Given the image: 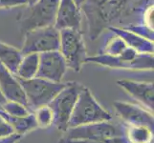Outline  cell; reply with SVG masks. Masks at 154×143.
Wrapping results in <instances>:
<instances>
[{
	"mask_svg": "<svg viewBox=\"0 0 154 143\" xmlns=\"http://www.w3.org/2000/svg\"><path fill=\"white\" fill-rule=\"evenodd\" d=\"M82 10L74 0H60L54 26L57 30H82Z\"/></svg>",
	"mask_w": 154,
	"mask_h": 143,
	"instance_id": "11",
	"label": "cell"
},
{
	"mask_svg": "<svg viewBox=\"0 0 154 143\" xmlns=\"http://www.w3.org/2000/svg\"><path fill=\"white\" fill-rule=\"evenodd\" d=\"M109 121L95 122L68 128L63 135L64 139H108L125 136V127Z\"/></svg>",
	"mask_w": 154,
	"mask_h": 143,
	"instance_id": "7",
	"label": "cell"
},
{
	"mask_svg": "<svg viewBox=\"0 0 154 143\" xmlns=\"http://www.w3.org/2000/svg\"><path fill=\"white\" fill-rule=\"evenodd\" d=\"M38 0H27V5L28 6H32V5H34L35 2H38Z\"/></svg>",
	"mask_w": 154,
	"mask_h": 143,
	"instance_id": "29",
	"label": "cell"
},
{
	"mask_svg": "<svg viewBox=\"0 0 154 143\" xmlns=\"http://www.w3.org/2000/svg\"><path fill=\"white\" fill-rule=\"evenodd\" d=\"M1 109H2V108H1V106H0V110H1Z\"/></svg>",
	"mask_w": 154,
	"mask_h": 143,
	"instance_id": "31",
	"label": "cell"
},
{
	"mask_svg": "<svg viewBox=\"0 0 154 143\" xmlns=\"http://www.w3.org/2000/svg\"><path fill=\"white\" fill-rule=\"evenodd\" d=\"M33 113L38 124V128L46 129L54 124V115L48 105L35 109Z\"/></svg>",
	"mask_w": 154,
	"mask_h": 143,
	"instance_id": "19",
	"label": "cell"
},
{
	"mask_svg": "<svg viewBox=\"0 0 154 143\" xmlns=\"http://www.w3.org/2000/svg\"><path fill=\"white\" fill-rule=\"evenodd\" d=\"M58 143H128L125 136L113 137L108 139H61Z\"/></svg>",
	"mask_w": 154,
	"mask_h": 143,
	"instance_id": "22",
	"label": "cell"
},
{
	"mask_svg": "<svg viewBox=\"0 0 154 143\" xmlns=\"http://www.w3.org/2000/svg\"><path fill=\"white\" fill-rule=\"evenodd\" d=\"M117 84L139 101L146 109L153 113L154 110V88L152 82L136 81L130 79H121Z\"/></svg>",
	"mask_w": 154,
	"mask_h": 143,
	"instance_id": "12",
	"label": "cell"
},
{
	"mask_svg": "<svg viewBox=\"0 0 154 143\" xmlns=\"http://www.w3.org/2000/svg\"><path fill=\"white\" fill-rule=\"evenodd\" d=\"M109 31L121 37L125 41V43L135 50L139 54H151L153 55L154 52V46H153V41L148 40L143 36L139 35L138 34L127 30L125 28H119L116 26H109L107 28Z\"/></svg>",
	"mask_w": 154,
	"mask_h": 143,
	"instance_id": "14",
	"label": "cell"
},
{
	"mask_svg": "<svg viewBox=\"0 0 154 143\" xmlns=\"http://www.w3.org/2000/svg\"><path fill=\"white\" fill-rule=\"evenodd\" d=\"M113 106L125 126H146L154 130L153 113L147 109L124 101H115Z\"/></svg>",
	"mask_w": 154,
	"mask_h": 143,
	"instance_id": "10",
	"label": "cell"
},
{
	"mask_svg": "<svg viewBox=\"0 0 154 143\" xmlns=\"http://www.w3.org/2000/svg\"><path fill=\"white\" fill-rule=\"evenodd\" d=\"M86 62H91L103 67L118 70H153L154 59L151 54H140L133 62L126 61L120 56L100 54L93 56H88Z\"/></svg>",
	"mask_w": 154,
	"mask_h": 143,
	"instance_id": "8",
	"label": "cell"
},
{
	"mask_svg": "<svg viewBox=\"0 0 154 143\" xmlns=\"http://www.w3.org/2000/svg\"><path fill=\"white\" fill-rule=\"evenodd\" d=\"M1 108L7 115L11 116H17V118L26 116L33 113L28 107H26L23 104L15 101H11V100H6L1 105Z\"/></svg>",
	"mask_w": 154,
	"mask_h": 143,
	"instance_id": "20",
	"label": "cell"
},
{
	"mask_svg": "<svg viewBox=\"0 0 154 143\" xmlns=\"http://www.w3.org/2000/svg\"><path fill=\"white\" fill-rule=\"evenodd\" d=\"M128 143H153V130L146 126H125Z\"/></svg>",
	"mask_w": 154,
	"mask_h": 143,
	"instance_id": "18",
	"label": "cell"
},
{
	"mask_svg": "<svg viewBox=\"0 0 154 143\" xmlns=\"http://www.w3.org/2000/svg\"><path fill=\"white\" fill-rule=\"evenodd\" d=\"M125 29L129 30L131 31H134V33L138 34L139 35L143 36V37H145L148 40L153 41V29L147 27L145 24L139 25V26L132 25V26H129V27H126Z\"/></svg>",
	"mask_w": 154,
	"mask_h": 143,
	"instance_id": "23",
	"label": "cell"
},
{
	"mask_svg": "<svg viewBox=\"0 0 154 143\" xmlns=\"http://www.w3.org/2000/svg\"><path fill=\"white\" fill-rule=\"evenodd\" d=\"M64 58L58 51L39 54L38 70L35 77L43 78L53 82H61L67 71Z\"/></svg>",
	"mask_w": 154,
	"mask_h": 143,
	"instance_id": "9",
	"label": "cell"
},
{
	"mask_svg": "<svg viewBox=\"0 0 154 143\" xmlns=\"http://www.w3.org/2000/svg\"><path fill=\"white\" fill-rule=\"evenodd\" d=\"M17 78L23 88L27 98L28 108L32 112L42 106L48 105L53 98L68 84V82L57 83L39 77H34L31 79Z\"/></svg>",
	"mask_w": 154,
	"mask_h": 143,
	"instance_id": "3",
	"label": "cell"
},
{
	"mask_svg": "<svg viewBox=\"0 0 154 143\" xmlns=\"http://www.w3.org/2000/svg\"><path fill=\"white\" fill-rule=\"evenodd\" d=\"M128 47L125 41L119 36L115 35L112 39H110L109 42L106 44L105 47V52L104 54H107L110 55H119L123 52L126 48Z\"/></svg>",
	"mask_w": 154,
	"mask_h": 143,
	"instance_id": "21",
	"label": "cell"
},
{
	"mask_svg": "<svg viewBox=\"0 0 154 143\" xmlns=\"http://www.w3.org/2000/svg\"><path fill=\"white\" fill-rule=\"evenodd\" d=\"M5 101H6V99L4 98V97L2 95V94H1V92H0V106H1Z\"/></svg>",
	"mask_w": 154,
	"mask_h": 143,
	"instance_id": "30",
	"label": "cell"
},
{
	"mask_svg": "<svg viewBox=\"0 0 154 143\" xmlns=\"http://www.w3.org/2000/svg\"><path fill=\"white\" fill-rule=\"evenodd\" d=\"M109 120H112L111 114L102 107L87 87L82 86L73 109L68 128Z\"/></svg>",
	"mask_w": 154,
	"mask_h": 143,
	"instance_id": "1",
	"label": "cell"
},
{
	"mask_svg": "<svg viewBox=\"0 0 154 143\" xmlns=\"http://www.w3.org/2000/svg\"><path fill=\"white\" fill-rule=\"evenodd\" d=\"M74 1L76 2V4L78 5V6L81 8L82 7V5L83 4V2H84V0H74Z\"/></svg>",
	"mask_w": 154,
	"mask_h": 143,
	"instance_id": "28",
	"label": "cell"
},
{
	"mask_svg": "<svg viewBox=\"0 0 154 143\" xmlns=\"http://www.w3.org/2000/svg\"><path fill=\"white\" fill-rule=\"evenodd\" d=\"M0 115H2L3 118L13 126L15 134L23 136L25 134L29 133L31 131L38 129V124H36L34 113H31L30 115H26V116L17 118V116H11V115H7L1 109L0 110Z\"/></svg>",
	"mask_w": 154,
	"mask_h": 143,
	"instance_id": "16",
	"label": "cell"
},
{
	"mask_svg": "<svg viewBox=\"0 0 154 143\" xmlns=\"http://www.w3.org/2000/svg\"><path fill=\"white\" fill-rule=\"evenodd\" d=\"M58 52L64 58L68 69L77 73L81 71L88 57L82 30H60Z\"/></svg>",
	"mask_w": 154,
	"mask_h": 143,
	"instance_id": "2",
	"label": "cell"
},
{
	"mask_svg": "<svg viewBox=\"0 0 154 143\" xmlns=\"http://www.w3.org/2000/svg\"><path fill=\"white\" fill-rule=\"evenodd\" d=\"M107 0H84L83 4L82 5L81 10L84 13V14L87 15L89 13H93L98 8H100L102 5H103Z\"/></svg>",
	"mask_w": 154,
	"mask_h": 143,
	"instance_id": "24",
	"label": "cell"
},
{
	"mask_svg": "<svg viewBox=\"0 0 154 143\" xmlns=\"http://www.w3.org/2000/svg\"><path fill=\"white\" fill-rule=\"evenodd\" d=\"M27 5V0H0V10L13 9Z\"/></svg>",
	"mask_w": 154,
	"mask_h": 143,
	"instance_id": "26",
	"label": "cell"
},
{
	"mask_svg": "<svg viewBox=\"0 0 154 143\" xmlns=\"http://www.w3.org/2000/svg\"><path fill=\"white\" fill-rule=\"evenodd\" d=\"M0 92L6 100L15 101L28 107L23 88L18 79L0 63Z\"/></svg>",
	"mask_w": 154,
	"mask_h": 143,
	"instance_id": "13",
	"label": "cell"
},
{
	"mask_svg": "<svg viewBox=\"0 0 154 143\" xmlns=\"http://www.w3.org/2000/svg\"><path fill=\"white\" fill-rule=\"evenodd\" d=\"M22 57L23 55L21 50L0 41V63L14 76Z\"/></svg>",
	"mask_w": 154,
	"mask_h": 143,
	"instance_id": "15",
	"label": "cell"
},
{
	"mask_svg": "<svg viewBox=\"0 0 154 143\" xmlns=\"http://www.w3.org/2000/svg\"><path fill=\"white\" fill-rule=\"evenodd\" d=\"M60 30L54 25L32 29L24 33L22 55L42 54L46 52L58 51Z\"/></svg>",
	"mask_w": 154,
	"mask_h": 143,
	"instance_id": "6",
	"label": "cell"
},
{
	"mask_svg": "<svg viewBox=\"0 0 154 143\" xmlns=\"http://www.w3.org/2000/svg\"><path fill=\"white\" fill-rule=\"evenodd\" d=\"M23 136L18 134H14L10 136L6 137H0V143H17Z\"/></svg>",
	"mask_w": 154,
	"mask_h": 143,
	"instance_id": "27",
	"label": "cell"
},
{
	"mask_svg": "<svg viewBox=\"0 0 154 143\" xmlns=\"http://www.w3.org/2000/svg\"><path fill=\"white\" fill-rule=\"evenodd\" d=\"M39 64V54L24 55L17 68L15 76L21 79H31L36 76Z\"/></svg>",
	"mask_w": 154,
	"mask_h": 143,
	"instance_id": "17",
	"label": "cell"
},
{
	"mask_svg": "<svg viewBox=\"0 0 154 143\" xmlns=\"http://www.w3.org/2000/svg\"><path fill=\"white\" fill-rule=\"evenodd\" d=\"M60 0H38L20 15L18 22L24 34L32 29L55 24L56 14Z\"/></svg>",
	"mask_w": 154,
	"mask_h": 143,
	"instance_id": "5",
	"label": "cell"
},
{
	"mask_svg": "<svg viewBox=\"0 0 154 143\" xmlns=\"http://www.w3.org/2000/svg\"><path fill=\"white\" fill-rule=\"evenodd\" d=\"M82 87V85L78 82H68L66 87L48 104L54 115V125L63 133L68 129L69 120Z\"/></svg>",
	"mask_w": 154,
	"mask_h": 143,
	"instance_id": "4",
	"label": "cell"
},
{
	"mask_svg": "<svg viewBox=\"0 0 154 143\" xmlns=\"http://www.w3.org/2000/svg\"><path fill=\"white\" fill-rule=\"evenodd\" d=\"M15 134V132L8 121L0 115V137H6Z\"/></svg>",
	"mask_w": 154,
	"mask_h": 143,
	"instance_id": "25",
	"label": "cell"
}]
</instances>
